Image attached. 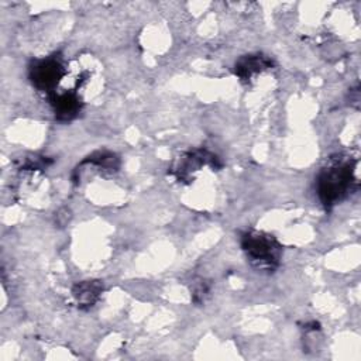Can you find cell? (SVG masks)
Returning <instances> with one entry per match:
<instances>
[{"mask_svg": "<svg viewBox=\"0 0 361 361\" xmlns=\"http://www.w3.org/2000/svg\"><path fill=\"white\" fill-rule=\"evenodd\" d=\"M355 183V166L350 159L337 158L322 169L317 178V195L324 207L341 202Z\"/></svg>", "mask_w": 361, "mask_h": 361, "instance_id": "6da1fadb", "label": "cell"}, {"mask_svg": "<svg viewBox=\"0 0 361 361\" xmlns=\"http://www.w3.org/2000/svg\"><path fill=\"white\" fill-rule=\"evenodd\" d=\"M241 247L251 265L261 271H274L281 261L282 245L269 234L247 231L241 237Z\"/></svg>", "mask_w": 361, "mask_h": 361, "instance_id": "7a4b0ae2", "label": "cell"}, {"mask_svg": "<svg viewBox=\"0 0 361 361\" xmlns=\"http://www.w3.org/2000/svg\"><path fill=\"white\" fill-rule=\"evenodd\" d=\"M63 76L65 69L56 56L34 61V63L30 66V79L32 85L38 90L49 94L55 93V87Z\"/></svg>", "mask_w": 361, "mask_h": 361, "instance_id": "3957f363", "label": "cell"}, {"mask_svg": "<svg viewBox=\"0 0 361 361\" xmlns=\"http://www.w3.org/2000/svg\"><path fill=\"white\" fill-rule=\"evenodd\" d=\"M49 100L54 113L59 120H72L80 111L82 103L79 96L73 92L52 93L49 94Z\"/></svg>", "mask_w": 361, "mask_h": 361, "instance_id": "277c9868", "label": "cell"}, {"mask_svg": "<svg viewBox=\"0 0 361 361\" xmlns=\"http://www.w3.org/2000/svg\"><path fill=\"white\" fill-rule=\"evenodd\" d=\"M272 66V61L262 55V54H254V55H245L241 59L235 62V75L241 80H250L252 76L261 73L262 71Z\"/></svg>", "mask_w": 361, "mask_h": 361, "instance_id": "5b68a950", "label": "cell"}, {"mask_svg": "<svg viewBox=\"0 0 361 361\" xmlns=\"http://www.w3.org/2000/svg\"><path fill=\"white\" fill-rule=\"evenodd\" d=\"M102 290L103 285L99 281H83L73 286L72 293L80 307H90L97 302Z\"/></svg>", "mask_w": 361, "mask_h": 361, "instance_id": "8992f818", "label": "cell"}]
</instances>
